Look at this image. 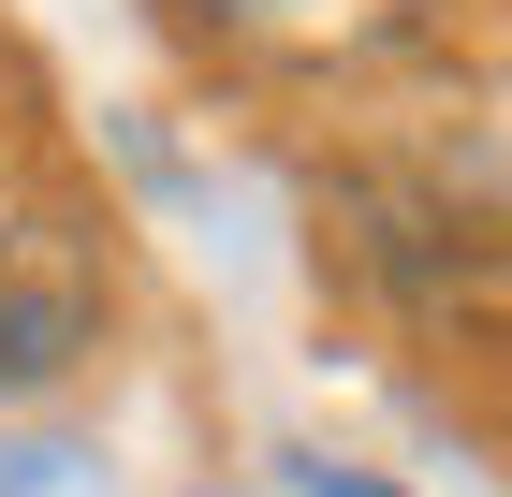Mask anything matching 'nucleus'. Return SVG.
I'll list each match as a JSON object with an SVG mask.
<instances>
[{
    "instance_id": "nucleus-1",
    "label": "nucleus",
    "mask_w": 512,
    "mask_h": 497,
    "mask_svg": "<svg viewBox=\"0 0 512 497\" xmlns=\"http://www.w3.org/2000/svg\"><path fill=\"white\" fill-rule=\"evenodd\" d=\"M322 249L410 322L425 351H512V220L425 176H337L322 191Z\"/></svg>"
},
{
    "instance_id": "nucleus-2",
    "label": "nucleus",
    "mask_w": 512,
    "mask_h": 497,
    "mask_svg": "<svg viewBox=\"0 0 512 497\" xmlns=\"http://www.w3.org/2000/svg\"><path fill=\"white\" fill-rule=\"evenodd\" d=\"M235 74H278V88H352V74H395L454 30V0H176Z\"/></svg>"
},
{
    "instance_id": "nucleus-3",
    "label": "nucleus",
    "mask_w": 512,
    "mask_h": 497,
    "mask_svg": "<svg viewBox=\"0 0 512 497\" xmlns=\"http://www.w3.org/2000/svg\"><path fill=\"white\" fill-rule=\"evenodd\" d=\"M103 249L74 220H30V205H0V410H30L44 381H74L88 351H103Z\"/></svg>"
},
{
    "instance_id": "nucleus-4",
    "label": "nucleus",
    "mask_w": 512,
    "mask_h": 497,
    "mask_svg": "<svg viewBox=\"0 0 512 497\" xmlns=\"http://www.w3.org/2000/svg\"><path fill=\"white\" fill-rule=\"evenodd\" d=\"M0 497H103V483H88V454H44L30 439V454H0Z\"/></svg>"
}]
</instances>
